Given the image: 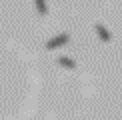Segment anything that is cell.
I'll return each instance as SVG.
<instances>
[{
  "instance_id": "cell-3",
  "label": "cell",
  "mask_w": 122,
  "mask_h": 120,
  "mask_svg": "<svg viewBox=\"0 0 122 120\" xmlns=\"http://www.w3.org/2000/svg\"><path fill=\"white\" fill-rule=\"evenodd\" d=\"M36 4V10L40 12V16H46L48 14V6H46V0H34Z\"/></svg>"
},
{
  "instance_id": "cell-2",
  "label": "cell",
  "mask_w": 122,
  "mask_h": 120,
  "mask_svg": "<svg viewBox=\"0 0 122 120\" xmlns=\"http://www.w3.org/2000/svg\"><path fill=\"white\" fill-rule=\"evenodd\" d=\"M58 64L60 66H64V68H76V62L72 58H68V56H60L58 58Z\"/></svg>"
},
{
  "instance_id": "cell-1",
  "label": "cell",
  "mask_w": 122,
  "mask_h": 120,
  "mask_svg": "<svg viewBox=\"0 0 122 120\" xmlns=\"http://www.w3.org/2000/svg\"><path fill=\"white\" fill-rule=\"evenodd\" d=\"M68 40H70V36L68 34H58V36H54V38H50L48 42H46V48L48 50H54V48H60V46H64V44H68Z\"/></svg>"
}]
</instances>
